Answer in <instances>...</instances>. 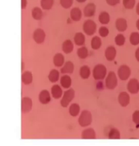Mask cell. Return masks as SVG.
Wrapping results in <instances>:
<instances>
[{
	"mask_svg": "<svg viewBox=\"0 0 139 146\" xmlns=\"http://www.w3.org/2000/svg\"><path fill=\"white\" fill-rule=\"evenodd\" d=\"M75 96V91L73 89H69L64 92L60 102L61 105L63 108H67L72 101Z\"/></svg>",
	"mask_w": 139,
	"mask_h": 146,
	"instance_id": "4",
	"label": "cell"
},
{
	"mask_svg": "<svg viewBox=\"0 0 139 146\" xmlns=\"http://www.w3.org/2000/svg\"><path fill=\"white\" fill-rule=\"evenodd\" d=\"M33 107V102L28 97H23L21 100V111L23 113L30 112Z\"/></svg>",
	"mask_w": 139,
	"mask_h": 146,
	"instance_id": "8",
	"label": "cell"
},
{
	"mask_svg": "<svg viewBox=\"0 0 139 146\" xmlns=\"http://www.w3.org/2000/svg\"><path fill=\"white\" fill-rule=\"evenodd\" d=\"M77 2H78L79 3H84L85 2L86 0H76Z\"/></svg>",
	"mask_w": 139,
	"mask_h": 146,
	"instance_id": "43",
	"label": "cell"
},
{
	"mask_svg": "<svg viewBox=\"0 0 139 146\" xmlns=\"http://www.w3.org/2000/svg\"><path fill=\"white\" fill-rule=\"evenodd\" d=\"M116 50L114 46H109L106 48L104 55L106 59L108 61L112 62L113 61L116 56Z\"/></svg>",
	"mask_w": 139,
	"mask_h": 146,
	"instance_id": "13",
	"label": "cell"
},
{
	"mask_svg": "<svg viewBox=\"0 0 139 146\" xmlns=\"http://www.w3.org/2000/svg\"><path fill=\"white\" fill-rule=\"evenodd\" d=\"M126 41V38L122 34H117L115 38V44L119 46H121L124 44Z\"/></svg>",
	"mask_w": 139,
	"mask_h": 146,
	"instance_id": "34",
	"label": "cell"
},
{
	"mask_svg": "<svg viewBox=\"0 0 139 146\" xmlns=\"http://www.w3.org/2000/svg\"><path fill=\"white\" fill-rule=\"evenodd\" d=\"M21 65H22V66H21V68H22V71L23 70V69H24V66H25V65H24V63H23V62H22V63H21Z\"/></svg>",
	"mask_w": 139,
	"mask_h": 146,
	"instance_id": "45",
	"label": "cell"
},
{
	"mask_svg": "<svg viewBox=\"0 0 139 146\" xmlns=\"http://www.w3.org/2000/svg\"><path fill=\"white\" fill-rule=\"evenodd\" d=\"M77 56L79 58H80L82 59H86L88 56L89 51L86 47L82 46V47L79 48L77 50Z\"/></svg>",
	"mask_w": 139,
	"mask_h": 146,
	"instance_id": "31",
	"label": "cell"
},
{
	"mask_svg": "<svg viewBox=\"0 0 139 146\" xmlns=\"http://www.w3.org/2000/svg\"><path fill=\"white\" fill-rule=\"evenodd\" d=\"M108 138L109 139H120L121 134L120 131L115 128L110 129L108 134Z\"/></svg>",
	"mask_w": 139,
	"mask_h": 146,
	"instance_id": "32",
	"label": "cell"
},
{
	"mask_svg": "<svg viewBox=\"0 0 139 146\" xmlns=\"http://www.w3.org/2000/svg\"><path fill=\"white\" fill-rule=\"evenodd\" d=\"M60 4L64 9L70 8L73 3V0H59Z\"/></svg>",
	"mask_w": 139,
	"mask_h": 146,
	"instance_id": "35",
	"label": "cell"
},
{
	"mask_svg": "<svg viewBox=\"0 0 139 146\" xmlns=\"http://www.w3.org/2000/svg\"><path fill=\"white\" fill-rule=\"evenodd\" d=\"M98 33H99L101 37L106 38L109 35V31L108 28H106V27L102 26V27H101L99 28Z\"/></svg>",
	"mask_w": 139,
	"mask_h": 146,
	"instance_id": "37",
	"label": "cell"
},
{
	"mask_svg": "<svg viewBox=\"0 0 139 146\" xmlns=\"http://www.w3.org/2000/svg\"><path fill=\"white\" fill-rule=\"evenodd\" d=\"M74 48V45L70 40H66L64 41L62 45V50L65 54H70L72 52Z\"/></svg>",
	"mask_w": 139,
	"mask_h": 146,
	"instance_id": "20",
	"label": "cell"
},
{
	"mask_svg": "<svg viewBox=\"0 0 139 146\" xmlns=\"http://www.w3.org/2000/svg\"><path fill=\"white\" fill-rule=\"evenodd\" d=\"M106 1L107 4L111 6H116L120 2V0H106Z\"/></svg>",
	"mask_w": 139,
	"mask_h": 146,
	"instance_id": "39",
	"label": "cell"
},
{
	"mask_svg": "<svg viewBox=\"0 0 139 146\" xmlns=\"http://www.w3.org/2000/svg\"><path fill=\"white\" fill-rule=\"evenodd\" d=\"M51 92L52 97L56 100H58L63 96V90L59 85H54L51 88Z\"/></svg>",
	"mask_w": 139,
	"mask_h": 146,
	"instance_id": "17",
	"label": "cell"
},
{
	"mask_svg": "<svg viewBox=\"0 0 139 146\" xmlns=\"http://www.w3.org/2000/svg\"><path fill=\"white\" fill-rule=\"evenodd\" d=\"M27 6V0H21V9H25Z\"/></svg>",
	"mask_w": 139,
	"mask_h": 146,
	"instance_id": "40",
	"label": "cell"
},
{
	"mask_svg": "<svg viewBox=\"0 0 139 146\" xmlns=\"http://www.w3.org/2000/svg\"><path fill=\"white\" fill-rule=\"evenodd\" d=\"M60 83L63 88L69 89L72 84V79L69 75L65 74L61 77Z\"/></svg>",
	"mask_w": 139,
	"mask_h": 146,
	"instance_id": "21",
	"label": "cell"
},
{
	"mask_svg": "<svg viewBox=\"0 0 139 146\" xmlns=\"http://www.w3.org/2000/svg\"><path fill=\"white\" fill-rule=\"evenodd\" d=\"M107 74V69L103 64H97L95 66L92 71L94 78L97 80H100L105 78Z\"/></svg>",
	"mask_w": 139,
	"mask_h": 146,
	"instance_id": "2",
	"label": "cell"
},
{
	"mask_svg": "<svg viewBox=\"0 0 139 146\" xmlns=\"http://www.w3.org/2000/svg\"><path fill=\"white\" fill-rule=\"evenodd\" d=\"M130 42L132 45H138L139 44V33L138 32H133L130 34Z\"/></svg>",
	"mask_w": 139,
	"mask_h": 146,
	"instance_id": "33",
	"label": "cell"
},
{
	"mask_svg": "<svg viewBox=\"0 0 139 146\" xmlns=\"http://www.w3.org/2000/svg\"><path fill=\"white\" fill-rule=\"evenodd\" d=\"M78 123L82 127H86L92 123V116L90 111L84 110L80 113L78 118Z\"/></svg>",
	"mask_w": 139,
	"mask_h": 146,
	"instance_id": "1",
	"label": "cell"
},
{
	"mask_svg": "<svg viewBox=\"0 0 139 146\" xmlns=\"http://www.w3.org/2000/svg\"><path fill=\"white\" fill-rule=\"evenodd\" d=\"M118 102L121 107H127L130 102V97L128 92L122 91L120 93L118 96Z\"/></svg>",
	"mask_w": 139,
	"mask_h": 146,
	"instance_id": "10",
	"label": "cell"
},
{
	"mask_svg": "<svg viewBox=\"0 0 139 146\" xmlns=\"http://www.w3.org/2000/svg\"><path fill=\"white\" fill-rule=\"evenodd\" d=\"M79 75L83 79L89 78L91 75V70L89 66L87 65L82 66L79 70Z\"/></svg>",
	"mask_w": 139,
	"mask_h": 146,
	"instance_id": "25",
	"label": "cell"
},
{
	"mask_svg": "<svg viewBox=\"0 0 139 146\" xmlns=\"http://www.w3.org/2000/svg\"><path fill=\"white\" fill-rule=\"evenodd\" d=\"M46 33L41 28H37L34 31L33 39L34 41L38 44H43L45 40Z\"/></svg>",
	"mask_w": 139,
	"mask_h": 146,
	"instance_id": "7",
	"label": "cell"
},
{
	"mask_svg": "<svg viewBox=\"0 0 139 146\" xmlns=\"http://www.w3.org/2000/svg\"><path fill=\"white\" fill-rule=\"evenodd\" d=\"M105 84L108 89H115L118 85V79L116 73L113 71H110L106 76Z\"/></svg>",
	"mask_w": 139,
	"mask_h": 146,
	"instance_id": "3",
	"label": "cell"
},
{
	"mask_svg": "<svg viewBox=\"0 0 139 146\" xmlns=\"http://www.w3.org/2000/svg\"><path fill=\"white\" fill-rule=\"evenodd\" d=\"M135 58L136 60L139 62V47L135 52Z\"/></svg>",
	"mask_w": 139,
	"mask_h": 146,
	"instance_id": "41",
	"label": "cell"
},
{
	"mask_svg": "<svg viewBox=\"0 0 139 146\" xmlns=\"http://www.w3.org/2000/svg\"><path fill=\"white\" fill-rule=\"evenodd\" d=\"M115 26L118 31L124 32L128 27L127 21L123 18H118L116 21Z\"/></svg>",
	"mask_w": 139,
	"mask_h": 146,
	"instance_id": "19",
	"label": "cell"
},
{
	"mask_svg": "<svg viewBox=\"0 0 139 146\" xmlns=\"http://www.w3.org/2000/svg\"><path fill=\"white\" fill-rule=\"evenodd\" d=\"M136 27L138 28V29L139 30V19L136 22Z\"/></svg>",
	"mask_w": 139,
	"mask_h": 146,
	"instance_id": "44",
	"label": "cell"
},
{
	"mask_svg": "<svg viewBox=\"0 0 139 146\" xmlns=\"http://www.w3.org/2000/svg\"><path fill=\"white\" fill-rule=\"evenodd\" d=\"M102 44L101 39L99 36H95L91 41V46L92 48L94 50H97L101 47Z\"/></svg>",
	"mask_w": 139,
	"mask_h": 146,
	"instance_id": "29",
	"label": "cell"
},
{
	"mask_svg": "<svg viewBox=\"0 0 139 146\" xmlns=\"http://www.w3.org/2000/svg\"><path fill=\"white\" fill-rule=\"evenodd\" d=\"M74 66L72 62L67 61L65 62L64 65L61 69V72L62 74H72L74 72Z\"/></svg>",
	"mask_w": 139,
	"mask_h": 146,
	"instance_id": "14",
	"label": "cell"
},
{
	"mask_svg": "<svg viewBox=\"0 0 139 146\" xmlns=\"http://www.w3.org/2000/svg\"><path fill=\"white\" fill-rule=\"evenodd\" d=\"M131 73V70L128 66L126 65H122L118 69L117 76L121 80L125 81L129 78Z\"/></svg>",
	"mask_w": 139,
	"mask_h": 146,
	"instance_id": "6",
	"label": "cell"
},
{
	"mask_svg": "<svg viewBox=\"0 0 139 146\" xmlns=\"http://www.w3.org/2000/svg\"><path fill=\"white\" fill-rule=\"evenodd\" d=\"M53 62L56 67H61L65 64V57L61 53H57L53 58Z\"/></svg>",
	"mask_w": 139,
	"mask_h": 146,
	"instance_id": "18",
	"label": "cell"
},
{
	"mask_svg": "<svg viewBox=\"0 0 139 146\" xmlns=\"http://www.w3.org/2000/svg\"><path fill=\"white\" fill-rule=\"evenodd\" d=\"M128 92L132 94H136L139 91V82L136 78L129 80L127 85Z\"/></svg>",
	"mask_w": 139,
	"mask_h": 146,
	"instance_id": "9",
	"label": "cell"
},
{
	"mask_svg": "<svg viewBox=\"0 0 139 146\" xmlns=\"http://www.w3.org/2000/svg\"><path fill=\"white\" fill-rule=\"evenodd\" d=\"M82 17V11L78 8L74 7L70 11V17L73 21L78 22L80 20Z\"/></svg>",
	"mask_w": 139,
	"mask_h": 146,
	"instance_id": "15",
	"label": "cell"
},
{
	"mask_svg": "<svg viewBox=\"0 0 139 146\" xmlns=\"http://www.w3.org/2000/svg\"><path fill=\"white\" fill-rule=\"evenodd\" d=\"M60 77L59 72L56 69H53L51 71L48 76V78L49 81L52 83H55L58 81Z\"/></svg>",
	"mask_w": 139,
	"mask_h": 146,
	"instance_id": "26",
	"label": "cell"
},
{
	"mask_svg": "<svg viewBox=\"0 0 139 146\" xmlns=\"http://www.w3.org/2000/svg\"><path fill=\"white\" fill-rule=\"evenodd\" d=\"M39 101L42 104L46 105L49 104L51 101V96L49 91L42 90L39 95Z\"/></svg>",
	"mask_w": 139,
	"mask_h": 146,
	"instance_id": "11",
	"label": "cell"
},
{
	"mask_svg": "<svg viewBox=\"0 0 139 146\" xmlns=\"http://www.w3.org/2000/svg\"><path fill=\"white\" fill-rule=\"evenodd\" d=\"M74 44L79 46H82L85 42V36L82 33H76L73 38Z\"/></svg>",
	"mask_w": 139,
	"mask_h": 146,
	"instance_id": "23",
	"label": "cell"
},
{
	"mask_svg": "<svg viewBox=\"0 0 139 146\" xmlns=\"http://www.w3.org/2000/svg\"><path fill=\"white\" fill-rule=\"evenodd\" d=\"M110 17L108 13L102 11L98 16V21L102 25H107L110 22Z\"/></svg>",
	"mask_w": 139,
	"mask_h": 146,
	"instance_id": "28",
	"label": "cell"
},
{
	"mask_svg": "<svg viewBox=\"0 0 139 146\" xmlns=\"http://www.w3.org/2000/svg\"><path fill=\"white\" fill-rule=\"evenodd\" d=\"M81 137L83 139H96V133L93 128H89L85 129L82 133Z\"/></svg>",
	"mask_w": 139,
	"mask_h": 146,
	"instance_id": "16",
	"label": "cell"
},
{
	"mask_svg": "<svg viewBox=\"0 0 139 146\" xmlns=\"http://www.w3.org/2000/svg\"><path fill=\"white\" fill-rule=\"evenodd\" d=\"M135 4V0H123V5L125 8L132 9Z\"/></svg>",
	"mask_w": 139,
	"mask_h": 146,
	"instance_id": "36",
	"label": "cell"
},
{
	"mask_svg": "<svg viewBox=\"0 0 139 146\" xmlns=\"http://www.w3.org/2000/svg\"><path fill=\"white\" fill-rule=\"evenodd\" d=\"M33 75L31 72L27 71L22 73L21 80L23 84L25 85L31 84L33 82Z\"/></svg>",
	"mask_w": 139,
	"mask_h": 146,
	"instance_id": "22",
	"label": "cell"
},
{
	"mask_svg": "<svg viewBox=\"0 0 139 146\" xmlns=\"http://www.w3.org/2000/svg\"><path fill=\"white\" fill-rule=\"evenodd\" d=\"M83 29L84 32L87 35H93L96 32L97 25L93 20H87L84 23Z\"/></svg>",
	"mask_w": 139,
	"mask_h": 146,
	"instance_id": "5",
	"label": "cell"
},
{
	"mask_svg": "<svg viewBox=\"0 0 139 146\" xmlns=\"http://www.w3.org/2000/svg\"><path fill=\"white\" fill-rule=\"evenodd\" d=\"M136 13L138 15H139V3L138 4L137 7H136Z\"/></svg>",
	"mask_w": 139,
	"mask_h": 146,
	"instance_id": "42",
	"label": "cell"
},
{
	"mask_svg": "<svg viewBox=\"0 0 139 146\" xmlns=\"http://www.w3.org/2000/svg\"><path fill=\"white\" fill-rule=\"evenodd\" d=\"M96 11V6L93 3H89L84 8L83 14L86 17H93Z\"/></svg>",
	"mask_w": 139,
	"mask_h": 146,
	"instance_id": "12",
	"label": "cell"
},
{
	"mask_svg": "<svg viewBox=\"0 0 139 146\" xmlns=\"http://www.w3.org/2000/svg\"><path fill=\"white\" fill-rule=\"evenodd\" d=\"M31 13H32V17L34 20L37 21L41 20L44 16L42 9L38 7H34L32 10Z\"/></svg>",
	"mask_w": 139,
	"mask_h": 146,
	"instance_id": "24",
	"label": "cell"
},
{
	"mask_svg": "<svg viewBox=\"0 0 139 146\" xmlns=\"http://www.w3.org/2000/svg\"><path fill=\"white\" fill-rule=\"evenodd\" d=\"M54 5V0H41L40 5L44 10L48 11L52 9Z\"/></svg>",
	"mask_w": 139,
	"mask_h": 146,
	"instance_id": "30",
	"label": "cell"
},
{
	"mask_svg": "<svg viewBox=\"0 0 139 146\" xmlns=\"http://www.w3.org/2000/svg\"><path fill=\"white\" fill-rule=\"evenodd\" d=\"M132 120L136 125H139V110H136L132 115Z\"/></svg>",
	"mask_w": 139,
	"mask_h": 146,
	"instance_id": "38",
	"label": "cell"
},
{
	"mask_svg": "<svg viewBox=\"0 0 139 146\" xmlns=\"http://www.w3.org/2000/svg\"><path fill=\"white\" fill-rule=\"evenodd\" d=\"M80 108L77 103H73L70 107L69 109V112L70 115L72 117H76L80 113Z\"/></svg>",
	"mask_w": 139,
	"mask_h": 146,
	"instance_id": "27",
	"label": "cell"
}]
</instances>
